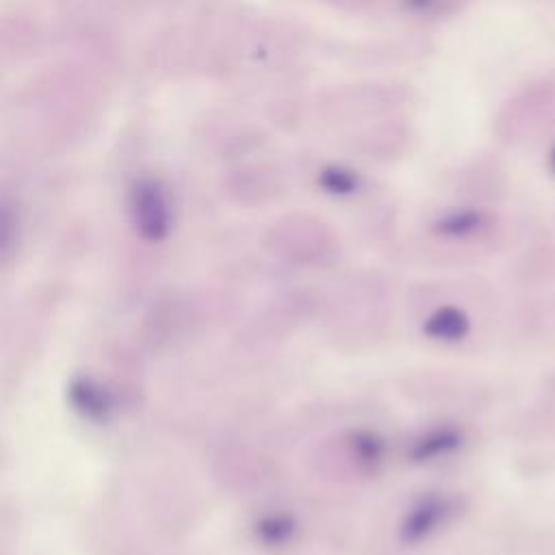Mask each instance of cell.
<instances>
[{
  "mask_svg": "<svg viewBox=\"0 0 555 555\" xmlns=\"http://www.w3.org/2000/svg\"><path fill=\"white\" fill-rule=\"evenodd\" d=\"M471 319L458 306H441L425 319L423 334L438 343H460L469 337Z\"/></svg>",
  "mask_w": 555,
  "mask_h": 555,
  "instance_id": "277c9868",
  "label": "cell"
},
{
  "mask_svg": "<svg viewBox=\"0 0 555 555\" xmlns=\"http://www.w3.org/2000/svg\"><path fill=\"white\" fill-rule=\"evenodd\" d=\"M464 434L458 430L456 425H438L428 432H423L415 443L410 447V460L417 464L425 462H436L441 458H447L462 447Z\"/></svg>",
  "mask_w": 555,
  "mask_h": 555,
  "instance_id": "3957f363",
  "label": "cell"
},
{
  "mask_svg": "<svg viewBox=\"0 0 555 555\" xmlns=\"http://www.w3.org/2000/svg\"><path fill=\"white\" fill-rule=\"evenodd\" d=\"M350 447L354 458L363 464V467H378L386 454L384 438L378 432L371 430H358L350 438Z\"/></svg>",
  "mask_w": 555,
  "mask_h": 555,
  "instance_id": "52a82bcc",
  "label": "cell"
},
{
  "mask_svg": "<svg viewBox=\"0 0 555 555\" xmlns=\"http://www.w3.org/2000/svg\"><path fill=\"white\" fill-rule=\"evenodd\" d=\"M319 185L332 196H350L358 189V176L345 167H326L319 176Z\"/></svg>",
  "mask_w": 555,
  "mask_h": 555,
  "instance_id": "ba28073f",
  "label": "cell"
},
{
  "mask_svg": "<svg viewBox=\"0 0 555 555\" xmlns=\"http://www.w3.org/2000/svg\"><path fill=\"white\" fill-rule=\"evenodd\" d=\"M254 532L265 547L280 549V547H287L295 538V534H298V521L293 519V514L271 512V514H265L263 519H258Z\"/></svg>",
  "mask_w": 555,
  "mask_h": 555,
  "instance_id": "5b68a950",
  "label": "cell"
},
{
  "mask_svg": "<svg viewBox=\"0 0 555 555\" xmlns=\"http://www.w3.org/2000/svg\"><path fill=\"white\" fill-rule=\"evenodd\" d=\"M406 7H410L412 11H425V9H430L432 5H436L438 0H404Z\"/></svg>",
  "mask_w": 555,
  "mask_h": 555,
  "instance_id": "30bf717a",
  "label": "cell"
},
{
  "mask_svg": "<svg viewBox=\"0 0 555 555\" xmlns=\"http://www.w3.org/2000/svg\"><path fill=\"white\" fill-rule=\"evenodd\" d=\"M18 230L20 219L16 213V206L0 198V256H5L16 248Z\"/></svg>",
  "mask_w": 555,
  "mask_h": 555,
  "instance_id": "9c48e42d",
  "label": "cell"
},
{
  "mask_svg": "<svg viewBox=\"0 0 555 555\" xmlns=\"http://www.w3.org/2000/svg\"><path fill=\"white\" fill-rule=\"evenodd\" d=\"M131 213L141 237L159 241L172 228V206L159 180L141 178L131 189Z\"/></svg>",
  "mask_w": 555,
  "mask_h": 555,
  "instance_id": "6da1fadb",
  "label": "cell"
},
{
  "mask_svg": "<svg viewBox=\"0 0 555 555\" xmlns=\"http://www.w3.org/2000/svg\"><path fill=\"white\" fill-rule=\"evenodd\" d=\"M486 226V217L480 211H456L438 219L434 224V230L441 237L451 239H464L477 235Z\"/></svg>",
  "mask_w": 555,
  "mask_h": 555,
  "instance_id": "8992f818",
  "label": "cell"
},
{
  "mask_svg": "<svg viewBox=\"0 0 555 555\" xmlns=\"http://www.w3.org/2000/svg\"><path fill=\"white\" fill-rule=\"evenodd\" d=\"M551 165H553V172H555V150H553V157H551Z\"/></svg>",
  "mask_w": 555,
  "mask_h": 555,
  "instance_id": "8fae6325",
  "label": "cell"
},
{
  "mask_svg": "<svg viewBox=\"0 0 555 555\" xmlns=\"http://www.w3.org/2000/svg\"><path fill=\"white\" fill-rule=\"evenodd\" d=\"M458 512V503L447 495H425L410 506L399 525V538L404 545H419V542L434 536L438 529L445 527L451 516Z\"/></svg>",
  "mask_w": 555,
  "mask_h": 555,
  "instance_id": "7a4b0ae2",
  "label": "cell"
}]
</instances>
